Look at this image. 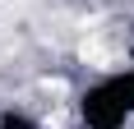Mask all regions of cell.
<instances>
[{
    "mask_svg": "<svg viewBox=\"0 0 134 129\" xmlns=\"http://www.w3.org/2000/svg\"><path fill=\"white\" fill-rule=\"evenodd\" d=\"M130 129H134V115H130Z\"/></svg>",
    "mask_w": 134,
    "mask_h": 129,
    "instance_id": "cell-1",
    "label": "cell"
}]
</instances>
